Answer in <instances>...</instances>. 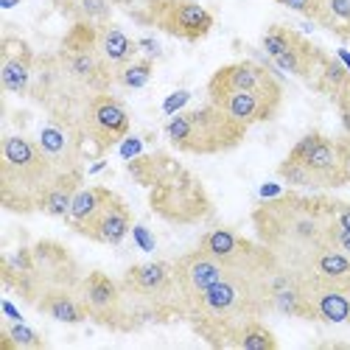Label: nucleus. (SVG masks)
<instances>
[{"label": "nucleus", "mask_w": 350, "mask_h": 350, "mask_svg": "<svg viewBox=\"0 0 350 350\" xmlns=\"http://www.w3.org/2000/svg\"><path fill=\"white\" fill-rule=\"evenodd\" d=\"M258 239L278 258L283 269L306 275L314 255L328 247V227L334 221V199L286 193L264 202L255 216Z\"/></svg>", "instance_id": "f257e3e1"}, {"label": "nucleus", "mask_w": 350, "mask_h": 350, "mask_svg": "<svg viewBox=\"0 0 350 350\" xmlns=\"http://www.w3.org/2000/svg\"><path fill=\"white\" fill-rule=\"evenodd\" d=\"M272 272L227 269V275L188 308L185 317L191 319L193 331L216 347L230 345L232 336L247 323L260 319L269 311V275Z\"/></svg>", "instance_id": "f03ea898"}, {"label": "nucleus", "mask_w": 350, "mask_h": 350, "mask_svg": "<svg viewBox=\"0 0 350 350\" xmlns=\"http://www.w3.org/2000/svg\"><path fill=\"white\" fill-rule=\"evenodd\" d=\"M59 171L45 157L40 143L25 135H3L0 140V193L3 208L17 213L40 211L48 188Z\"/></svg>", "instance_id": "7ed1b4c3"}, {"label": "nucleus", "mask_w": 350, "mask_h": 350, "mask_svg": "<svg viewBox=\"0 0 350 350\" xmlns=\"http://www.w3.org/2000/svg\"><path fill=\"white\" fill-rule=\"evenodd\" d=\"M244 124H239L232 115H227L213 101L208 107L180 112L165 124V137L174 149L188 154H219L230 152L247 137Z\"/></svg>", "instance_id": "20e7f679"}, {"label": "nucleus", "mask_w": 350, "mask_h": 350, "mask_svg": "<svg viewBox=\"0 0 350 350\" xmlns=\"http://www.w3.org/2000/svg\"><path fill=\"white\" fill-rule=\"evenodd\" d=\"M280 180H286L295 188H311V191H325L345 185V171L339 160L336 140L311 132L303 140L295 143V149L286 154V160L278 165Z\"/></svg>", "instance_id": "39448f33"}, {"label": "nucleus", "mask_w": 350, "mask_h": 350, "mask_svg": "<svg viewBox=\"0 0 350 350\" xmlns=\"http://www.w3.org/2000/svg\"><path fill=\"white\" fill-rule=\"evenodd\" d=\"M135 20L185 42H199L213 31V14L196 0H146Z\"/></svg>", "instance_id": "423d86ee"}, {"label": "nucleus", "mask_w": 350, "mask_h": 350, "mask_svg": "<svg viewBox=\"0 0 350 350\" xmlns=\"http://www.w3.org/2000/svg\"><path fill=\"white\" fill-rule=\"evenodd\" d=\"M121 288L126 300L149 308L152 317H165V308L183 314L177 286H174V269L163 260H146V264L129 267L121 278Z\"/></svg>", "instance_id": "0eeeda50"}, {"label": "nucleus", "mask_w": 350, "mask_h": 350, "mask_svg": "<svg viewBox=\"0 0 350 350\" xmlns=\"http://www.w3.org/2000/svg\"><path fill=\"white\" fill-rule=\"evenodd\" d=\"M264 51L275 59V65H280L283 70L295 73V76H300L311 84H314L319 68H323V62H325V53L288 25H269L267 28Z\"/></svg>", "instance_id": "6e6552de"}, {"label": "nucleus", "mask_w": 350, "mask_h": 350, "mask_svg": "<svg viewBox=\"0 0 350 350\" xmlns=\"http://www.w3.org/2000/svg\"><path fill=\"white\" fill-rule=\"evenodd\" d=\"M129 112L115 96L96 93L87 98L81 112V135L96 143V152H107L112 146H118L129 135Z\"/></svg>", "instance_id": "1a4fd4ad"}, {"label": "nucleus", "mask_w": 350, "mask_h": 350, "mask_svg": "<svg viewBox=\"0 0 350 350\" xmlns=\"http://www.w3.org/2000/svg\"><path fill=\"white\" fill-rule=\"evenodd\" d=\"M79 297L87 308V317L104 328H126L132 323L124 288L107 272H90L79 283Z\"/></svg>", "instance_id": "9d476101"}, {"label": "nucleus", "mask_w": 350, "mask_h": 350, "mask_svg": "<svg viewBox=\"0 0 350 350\" xmlns=\"http://www.w3.org/2000/svg\"><path fill=\"white\" fill-rule=\"evenodd\" d=\"M171 269H174V286H177V297H180V306H183V317L188 314V308L202 295H205L211 286H216L227 275V267L221 264V260L213 258L211 252H205L202 247H196L188 255L177 258L171 264Z\"/></svg>", "instance_id": "9b49d317"}, {"label": "nucleus", "mask_w": 350, "mask_h": 350, "mask_svg": "<svg viewBox=\"0 0 350 350\" xmlns=\"http://www.w3.org/2000/svg\"><path fill=\"white\" fill-rule=\"evenodd\" d=\"M211 101L221 107L227 115H232L239 124L252 126V124H264L275 118L283 101V90H236V93L216 96Z\"/></svg>", "instance_id": "f8f14e48"}, {"label": "nucleus", "mask_w": 350, "mask_h": 350, "mask_svg": "<svg viewBox=\"0 0 350 350\" xmlns=\"http://www.w3.org/2000/svg\"><path fill=\"white\" fill-rule=\"evenodd\" d=\"M236 90H283L280 81L275 79V73L258 62H232L219 68L211 81H208V96H224V93H236Z\"/></svg>", "instance_id": "ddd939ff"}, {"label": "nucleus", "mask_w": 350, "mask_h": 350, "mask_svg": "<svg viewBox=\"0 0 350 350\" xmlns=\"http://www.w3.org/2000/svg\"><path fill=\"white\" fill-rule=\"evenodd\" d=\"M303 288L311 306V319L331 325H350V288L325 283L314 275H303Z\"/></svg>", "instance_id": "4468645a"}, {"label": "nucleus", "mask_w": 350, "mask_h": 350, "mask_svg": "<svg viewBox=\"0 0 350 350\" xmlns=\"http://www.w3.org/2000/svg\"><path fill=\"white\" fill-rule=\"evenodd\" d=\"M81 132H76L70 124H59L51 121L40 129V149L45 152V157L56 165L59 174L68 171H79V157H81Z\"/></svg>", "instance_id": "2eb2a0df"}, {"label": "nucleus", "mask_w": 350, "mask_h": 350, "mask_svg": "<svg viewBox=\"0 0 350 350\" xmlns=\"http://www.w3.org/2000/svg\"><path fill=\"white\" fill-rule=\"evenodd\" d=\"M0 51H3V65H0V84H3V90L14 93V96H25L31 90V81H34L31 48L17 37H6Z\"/></svg>", "instance_id": "dca6fc26"}, {"label": "nucleus", "mask_w": 350, "mask_h": 350, "mask_svg": "<svg viewBox=\"0 0 350 350\" xmlns=\"http://www.w3.org/2000/svg\"><path fill=\"white\" fill-rule=\"evenodd\" d=\"M129 230H132V211L126 208V202L115 193L107 205L101 208V213L84 227L81 236L87 239H93L98 244H121L126 236H129Z\"/></svg>", "instance_id": "f3484780"}, {"label": "nucleus", "mask_w": 350, "mask_h": 350, "mask_svg": "<svg viewBox=\"0 0 350 350\" xmlns=\"http://www.w3.org/2000/svg\"><path fill=\"white\" fill-rule=\"evenodd\" d=\"M37 311L56 319V323H65V325H81L87 323V308L79 297V291H70L68 286H53V288H45L42 295L34 300Z\"/></svg>", "instance_id": "a211bd4d"}, {"label": "nucleus", "mask_w": 350, "mask_h": 350, "mask_svg": "<svg viewBox=\"0 0 350 350\" xmlns=\"http://www.w3.org/2000/svg\"><path fill=\"white\" fill-rule=\"evenodd\" d=\"M112 196H115V193H112L109 188H101V185L79 188L76 196H73V205H70V211H68V216H65L68 224H70L76 232H84V227L101 213V208L107 205Z\"/></svg>", "instance_id": "6ab92c4d"}, {"label": "nucleus", "mask_w": 350, "mask_h": 350, "mask_svg": "<svg viewBox=\"0 0 350 350\" xmlns=\"http://www.w3.org/2000/svg\"><path fill=\"white\" fill-rule=\"evenodd\" d=\"M306 275H314V278L325 280V283L350 288V255L336 250V247H323L314 255Z\"/></svg>", "instance_id": "aec40b11"}, {"label": "nucleus", "mask_w": 350, "mask_h": 350, "mask_svg": "<svg viewBox=\"0 0 350 350\" xmlns=\"http://www.w3.org/2000/svg\"><path fill=\"white\" fill-rule=\"evenodd\" d=\"M98 48L104 53V59L112 65V70H118L137 59V42H132L118 25H104L98 28Z\"/></svg>", "instance_id": "412c9836"}, {"label": "nucleus", "mask_w": 350, "mask_h": 350, "mask_svg": "<svg viewBox=\"0 0 350 350\" xmlns=\"http://www.w3.org/2000/svg\"><path fill=\"white\" fill-rule=\"evenodd\" d=\"M79 188H81V171L59 174V177H56V183L48 188L40 211L48 213V216H68V211H70V205H73V196H76Z\"/></svg>", "instance_id": "4be33fe9"}, {"label": "nucleus", "mask_w": 350, "mask_h": 350, "mask_svg": "<svg viewBox=\"0 0 350 350\" xmlns=\"http://www.w3.org/2000/svg\"><path fill=\"white\" fill-rule=\"evenodd\" d=\"M65 14L73 17V23H87L104 28L112 17V0H53Z\"/></svg>", "instance_id": "5701e85b"}, {"label": "nucleus", "mask_w": 350, "mask_h": 350, "mask_svg": "<svg viewBox=\"0 0 350 350\" xmlns=\"http://www.w3.org/2000/svg\"><path fill=\"white\" fill-rule=\"evenodd\" d=\"M314 23L350 42V0H323V9Z\"/></svg>", "instance_id": "b1692460"}, {"label": "nucleus", "mask_w": 350, "mask_h": 350, "mask_svg": "<svg viewBox=\"0 0 350 350\" xmlns=\"http://www.w3.org/2000/svg\"><path fill=\"white\" fill-rule=\"evenodd\" d=\"M230 345L241 347V350H275L278 339L264 323H260V319H252V323H247L236 336H232Z\"/></svg>", "instance_id": "393cba45"}, {"label": "nucleus", "mask_w": 350, "mask_h": 350, "mask_svg": "<svg viewBox=\"0 0 350 350\" xmlns=\"http://www.w3.org/2000/svg\"><path fill=\"white\" fill-rule=\"evenodd\" d=\"M152 73H154V62L146 59V56H137V59H132L129 65L115 70V81L121 87H126V90H140V87H146L152 81Z\"/></svg>", "instance_id": "a878e982"}, {"label": "nucleus", "mask_w": 350, "mask_h": 350, "mask_svg": "<svg viewBox=\"0 0 350 350\" xmlns=\"http://www.w3.org/2000/svg\"><path fill=\"white\" fill-rule=\"evenodd\" d=\"M0 347H23V350H40L45 347V339L28 328L25 323H12L3 328V336H0Z\"/></svg>", "instance_id": "bb28decb"}, {"label": "nucleus", "mask_w": 350, "mask_h": 350, "mask_svg": "<svg viewBox=\"0 0 350 350\" xmlns=\"http://www.w3.org/2000/svg\"><path fill=\"white\" fill-rule=\"evenodd\" d=\"M275 3L291 9V12H297V14H306L308 20H317L319 9H323V0H275Z\"/></svg>", "instance_id": "cd10ccee"}, {"label": "nucleus", "mask_w": 350, "mask_h": 350, "mask_svg": "<svg viewBox=\"0 0 350 350\" xmlns=\"http://www.w3.org/2000/svg\"><path fill=\"white\" fill-rule=\"evenodd\" d=\"M328 247H336V250L350 255V230H345L336 221H331V227H328Z\"/></svg>", "instance_id": "c85d7f7f"}, {"label": "nucleus", "mask_w": 350, "mask_h": 350, "mask_svg": "<svg viewBox=\"0 0 350 350\" xmlns=\"http://www.w3.org/2000/svg\"><path fill=\"white\" fill-rule=\"evenodd\" d=\"M334 221L345 230H350V205L347 202H334Z\"/></svg>", "instance_id": "c756f323"}, {"label": "nucleus", "mask_w": 350, "mask_h": 350, "mask_svg": "<svg viewBox=\"0 0 350 350\" xmlns=\"http://www.w3.org/2000/svg\"><path fill=\"white\" fill-rule=\"evenodd\" d=\"M183 101H188V93H177V96H171V101L165 104V112L177 109V104H183Z\"/></svg>", "instance_id": "7c9ffc66"}, {"label": "nucleus", "mask_w": 350, "mask_h": 350, "mask_svg": "<svg viewBox=\"0 0 350 350\" xmlns=\"http://www.w3.org/2000/svg\"><path fill=\"white\" fill-rule=\"evenodd\" d=\"M0 3H3V6H6V9H12V6H14V3H20V0H0Z\"/></svg>", "instance_id": "2f4dec72"}]
</instances>
